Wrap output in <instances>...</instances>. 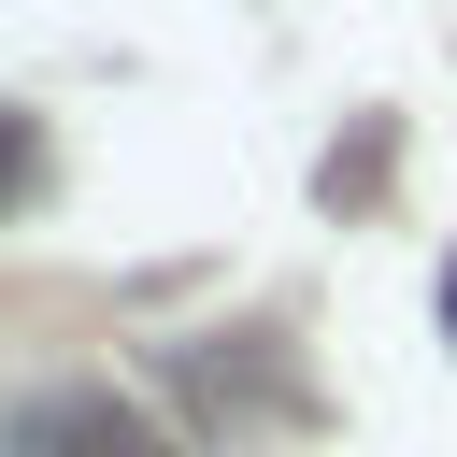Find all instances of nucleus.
Here are the masks:
<instances>
[{"mask_svg": "<svg viewBox=\"0 0 457 457\" xmlns=\"http://www.w3.org/2000/svg\"><path fill=\"white\" fill-rule=\"evenodd\" d=\"M14 171H29V143H14V129H0V200H14Z\"/></svg>", "mask_w": 457, "mask_h": 457, "instance_id": "f257e3e1", "label": "nucleus"}, {"mask_svg": "<svg viewBox=\"0 0 457 457\" xmlns=\"http://www.w3.org/2000/svg\"><path fill=\"white\" fill-rule=\"evenodd\" d=\"M443 328H457V271H443Z\"/></svg>", "mask_w": 457, "mask_h": 457, "instance_id": "f03ea898", "label": "nucleus"}]
</instances>
